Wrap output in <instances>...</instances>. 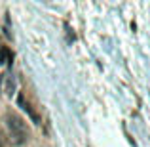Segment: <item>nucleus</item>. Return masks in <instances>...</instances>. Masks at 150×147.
I'll return each mask as SVG.
<instances>
[{
  "mask_svg": "<svg viewBox=\"0 0 150 147\" xmlns=\"http://www.w3.org/2000/svg\"><path fill=\"white\" fill-rule=\"evenodd\" d=\"M8 57L11 59L13 55L8 52V48H2V50H0V63H8Z\"/></svg>",
  "mask_w": 150,
  "mask_h": 147,
  "instance_id": "4",
  "label": "nucleus"
},
{
  "mask_svg": "<svg viewBox=\"0 0 150 147\" xmlns=\"http://www.w3.org/2000/svg\"><path fill=\"white\" fill-rule=\"evenodd\" d=\"M4 126H6L8 138L13 145H23L29 140V132H27V124L17 113L13 111H6L4 115Z\"/></svg>",
  "mask_w": 150,
  "mask_h": 147,
  "instance_id": "1",
  "label": "nucleus"
},
{
  "mask_svg": "<svg viewBox=\"0 0 150 147\" xmlns=\"http://www.w3.org/2000/svg\"><path fill=\"white\" fill-rule=\"evenodd\" d=\"M0 90H2L4 94H8V96L13 94V90H15V78H13V75H10V73L2 75V78H0Z\"/></svg>",
  "mask_w": 150,
  "mask_h": 147,
  "instance_id": "3",
  "label": "nucleus"
},
{
  "mask_svg": "<svg viewBox=\"0 0 150 147\" xmlns=\"http://www.w3.org/2000/svg\"><path fill=\"white\" fill-rule=\"evenodd\" d=\"M17 105L21 107L27 115H29L30 120H33L34 124H40V117H38V113L33 109V105L29 103V99H25V94H23V92H19V96H17Z\"/></svg>",
  "mask_w": 150,
  "mask_h": 147,
  "instance_id": "2",
  "label": "nucleus"
}]
</instances>
